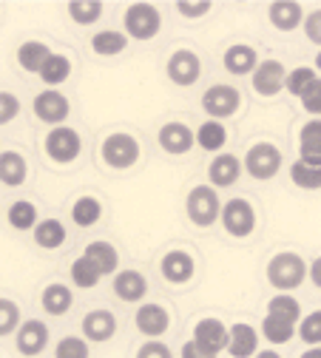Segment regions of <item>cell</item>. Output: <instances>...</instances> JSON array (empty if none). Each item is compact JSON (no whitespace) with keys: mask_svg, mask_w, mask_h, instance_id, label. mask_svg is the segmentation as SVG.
<instances>
[{"mask_svg":"<svg viewBox=\"0 0 321 358\" xmlns=\"http://www.w3.org/2000/svg\"><path fill=\"white\" fill-rule=\"evenodd\" d=\"M136 358H173V352H171L168 344L154 338V341H145L140 350H136Z\"/></svg>","mask_w":321,"mask_h":358,"instance_id":"cell-46","label":"cell"},{"mask_svg":"<svg viewBox=\"0 0 321 358\" xmlns=\"http://www.w3.org/2000/svg\"><path fill=\"white\" fill-rule=\"evenodd\" d=\"M299 358H321V347H310L307 352H301Z\"/></svg>","mask_w":321,"mask_h":358,"instance_id":"cell-50","label":"cell"},{"mask_svg":"<svg viewBox=\"0 0 321 358\" xmlns=\"http://www.w3.org/2000/svg\"><path fill=\"white\" fill-rule=\"evenodd\" d=\"M85 259L94 262V267L103 273V276H114L117 267H120V256H117V248L108 245V242H91L85 245Z\"/></svg>","mask_w":321,"mask_h":358,"instance_id":"cell-26","label":"cell"},{"mask_svg":"<svg viewBox=\"0 0 321 358\" xmlns=\"http://www.w3.org/2000/svg\"><path fill=\"white\" fill-rule=\"evenodd\" d=\"M165 71H168V80L173 83V85H194L197 80H199V74H202V60H199V55L197 52H191V49H176L171 57H168V66H165Z\"/></svg>","mask_w":321,"mask_h":358,"instance_id":"cell-10","label":"cell"},{"mask_svg":"<svg viewBox=\"0 0 321 358\" xmlns=\"http://www.w3.org/2000/svg\"><path fill=\"white\" fill-rule=\"evenodd\" d=\"M315 80H318L315 69H310V66H299V69L287 71V80H285V92L301 100V94L307 92V88H310Z\"/></svg>","mask_w":321,"mask_h":358,"instance_id":"cell-39","label":"cell"},{"mask_svg":"<svg viewBox=\"0 0 321 358\" xmlns=\"http://www.w3.org/2000/svg\"><path fill=\"white\" fill-rule=\"evenodd\" d=\"M299 159L307 165H321V120H310L299 131Z\"/></svg>","mask_w":321,"mask_h":358,"instance_id":"cell-21","label":"cell"},{"mask_svg":"<svg viewBox=\"0 0 321 358\" xmlns=\"http://www.w3.org/2000/svg\"><path fill=\"white\" fill-rule=\"evenodd\" d=\"M100 216H103V205H100V199H94V196H80V199L71 205V219H74V225H80V228L97 225Z\"/></svg>","mask_w":321,"mask_h":358,"instance_id":"cell-31","label":"cell"},{"mask_svg":"<svg viewBox=\"0 0 321 358\" xmlns=\"http://www.w3.org/2000/svg\"><path fill=\"white\" fill-rule=\"evenodd\" d=\"M69 17L77 26H91L103 17V3L100 0H71L69 3Z\"/></svg>","mask_w":321,"mask_h":358,"instance_id":"cell-37","label":"cell"},{"mask_svg":"<svg viewBox=\"0 0 321 358\" xmlns=\"http://www.w3.org/2000/svg\"><path fill=\"white\" fill-rule=\"evenodd\" d=\"M227 338H231V330H227L219 319H202L194 327V341L197 347H202L211 355H219L222 350H227Z\"/></svg>","mask_w":321,"mask_h":358,"instance_id":"cell-13","label":"cell"},{"mask_svg":"<svg viewBox=\"0 0 321 358\" xmlns=\"http://www.w3.org/2000/svg\"><path fill=\"white\" fill-rule=\"evenodd\" d=\"M45 85H60V83H66L69 77H71V60L66 57V55H52L49 60H45V66L40 69V74H37Z\"/></svg>","mask_w":321,"mask_h":358,"instance_id":"cell-36","label":"cell"},{"mask_svg":"<svg viewBox=\"0 0 321 358\" xmlns=\"http://www.w3.org/2000/svg\"><path fill=\"white\" fill-rule=\"evenodd\" d=\"M222 63H224V69L231 71L234 77H245V74H253V71H256V66H259V55H256L253 46L236 43V46H231V49L224 52Z\"/></svg>","mask_w":321,"mask_h":358,"instance_id":"cell-22","label":"cell"},{"mask_svg":"<svg viewBox=\"0 0 321 358\" xmlns=\"http://www.w3.org/2000/svg\"><path fill=\"white\" fill-rule=\"evenodd\" d=\"M20 114V100L12 92H0V125H9Z\"/></svg>","mask_w":321,"mask_h":358,"instance_id":"cell-45","label":"cell"},{"mask_svg":"<svg viewBox=\"0 0 321 358\" xmlns=\"http://www.w3.org/2000/svg\"><path fill=\"white\" fill-rule=\"evenodd\" d=\"M185 213L194 225L199 228H211L213 222L222 216V199L216 194V188L211 185H197L191 188L188 199H185Z\"/></svg>","mask_w":321,"mask_h":358,"instance_id":"cell-4","label":"cell"},{"mask_svg":"<svg viewBox=\"0 0 321 358\" xmlns=\"http://www.w3.org/2000/svg\"><path fill=\"white\" fill-rule=\"evenodd\" d=\"M88 341L80 336H66L55 347V358H88Z\"/></svg>","mask_w":321,"mask_h":358,"instance_id":"cell-42","label":"cell"},{"mask_svg":"<svg viewBox=\"0 0 321 358\" xmlns=\"http://www.w3.org/2000/svg\"><path fill=\"white\" fill-rule=\"evenodd\" d=\"M162 276L171 282V285H188L197 273V262L188 250H168L162 256Z\"/></svg>","mask_w":321,"mask_h":358,"instance_id":"cell-14","label":"cell"},{"mask_svg":"<svg viewBox=\"0 0 321 358\" xmlns=\"http://www.w3.org/2000/svg\"><path fill=\"white\" fill-rule=\"evenodd\" d=\"M29 176L26 157L20 151H3L0 154V182L6 188H20Z\"/></svg>","mask_w":321,"mask_h":358,"instance_id":"cell-23","label":"cell"},{"mask_svg":"<svg viewBox=\"0 0 321 358\" xmlns=\"http://www.w3.org/2000/svg\"><path fill=\"white\" fill-rule=\"evenodd\" d=\"M114 333H117V319H114L111 310H91V313H85V319H83V336H85V341L103 344Z\"/></svg>","mask_w":321,"mask_h":358,"instance_id":"cell-17","label":"cell"},{"mask_svg":"<svg viewBox=\"0 0 321 358\" xmlns=\"http://www.w3.org/2000/svg\"><path fill=\"white\" fill-rule=\"evenodd\" d=\"M301 106H304L307 114H313L315 120H321V77L301 94Z\"/></svg>","mask_w":321,"mask_h":358,"instance_id":"cell-43","label":"cell"},{"mask_svg":"<svg viewBox=\"0 0 321 358\" xmlns=\"http://www.w3.org/2000/svg\"><path fill=\"white\" fill-rule=\"evenodd\" d=\"M182 358H216V355L205 352V350L197 347V341L191 338V341H185V347H182Z\"/></svg>","mask_w":321,"mask_h":358,"instance_id":"cell-48","label":"cell"},{"mask_svg":"<svg viewBox=\"0 0 321 358\" xmlns=\"http://www.w3.org/2000/svg\"><path fill=\"white\" fill-rule=\"evenodd\" d=\"M52 55L55 52L45 46L43 40H26V43H20V49H17V63H20L23 71L40 74V69L45 66V60H49Z\"/></svg>","mask_w":321,"mask_h":358,"instance_id":"cell-25","label":"cell"},{"mask_svg":"<svg viewBox=\"0 0 321 358\" xmlns=\"http://www.w3.org/2000/svg\"><path fill=\"white\" fill-rule=\"evenodd\" d=\"M122 26L131 40H154L162 29V15L154 3H131L122 15Z\"/></svg>","mask_w":321,"mask_h":358,"instance_id":"cell-2","label":"cell"},{"mask_svg":"<svg viewBox=\"0 0 321 358\" xmlns=\"http://www.w3.org/2000/svg\"><path fill=\"white\" fill-rule=\"evenodd\" d=\"M307 276H310V282H313V285L321 290V256H318V259H315V262L307 267Z\"/></svg>","mask_w":321,"mask_h":358,"instance_id":"cell-49","label":"cell"},{"mask_svg":"<svg viewBox=\"0 0 321 358\" xmlns=\"http://www.w3.org/2000/svg\"><path fill=\"white\" fill-rule=\"evenodd\" d=\"M31 108H34V117H37L40 122L55 125V128H60V125L69 120V114H71L69 97H66L63 92H57V88H45V92H40V94L34 97Z\"/></svg>","mask_w":321,"mask_h":358,"instance_id":"cell-9","label":"cell"},{"mask_svg":"<svg viewBox=\"0 0 321 358\" xmlns=\"http://www.w3.org/2000/svg\"><path fill=\"white\" fill-rule=\"evenodd\" d=\"M134 322H136V330L154 341V338L165 336V330L171 327V313L162 304H140Z\"/></svg>","mask_w":321,"mask_h":358,"instance_id":"cell-15","label":"cell"},{"mask_svg":"<svg viewBox=\"0 0 321 358\" xmlns=\"http://www.w3.org/2000/svg\"><path fill=\"white\" fill-rule=\"evenodd\" d=\"M40 304H43V310L49 313V316H66V313L71 310V304H74V293L66 285L57 282V285H49L43 290Z\"/></svg>","mask_w":321,"mask_h":358,"instance_id":"cell-27","label":"cell"},{"mask_svg":"<svg viewBox=\"0 0 321 358\" xmlns=\"http://www.w3.org/2000/svg\"><path fill=\"white\" fill-rule=\"evenodd\" d=\"M219 222H222V228L231 234L234 239H245L256 228V210H253V205L248 199H227L222 205Z\"/></svg>","mask_w":321,"mask_h":358,"instance_id":"cell-5","label":"cell"},{"mask_svg":"<svg viewBox=\"0 0 321 358\" xmlns=\"http://www.w3.org/2000/svg\"><path fill=\"white\" fill-rule=\"evenodd\" d=\"M239 106H242V94H239V88H234V85H211L208 92L202 94V108L216 122L234 117L239 111Z\"/></svg>","mask_w":321,"mask_h":358,"instance_id":"cell-8","label":"cell"},{"mask_svg":"<svg viewBox=\"0 0 321 358\" xmlns=\"http://www.w3.org/2000/svg\"><path fill=\"white\" fill-rule=\"evenodd\" d=\"M211 9H213L211 0H199V3H197V0H179V3H176V12H179L182 17H191V20L205 17Z\"/></svg>","mask_w":321,"mask_h":358,"instance_id":"cell-44","label":"cell"},{"mask_svg":"<svg viewBox=\"0 0 321 358\" xmlns=\"http://www.w3.org/2000/svg\"><path fill=\"white\" fill-rule=\"evenodd\" d=\"M282 168V151L273 143H256L245 154V171L253 179H273Z\"/></svg>","mask_w":321,"mask_h":358,"instance_id":"cell-7","label":"cell"},{"mask_svg":"<svg viewBox=\"0 0 321 358\" xmlns=\"http://www.w3.org/2000/svg\"><path fill=\"white\" fill-rule=\"evenodd\" d=\"M159 145L168 154H188L197 145V131H191L185 122H165L159 131Z\"/></svg>","mask_w":321,"mask_h":358,"instance_id":"cell-16","label":"cell"},{"mask_svg":"<svg viewBox=\"0 0 321 358\" xmlns=\"http://www.w3.org/2000/svg\"><path fill=\"white\" fill-rule=\"evenodd\" d=\"M114 293L117 299L128 301V304H136V301H143L145 293H148V282L140 271H120L114 276Z\"/></svg>","mask_w":321,"mask_h":358,"instance_id":"cell-20","label":"cell"},{"mask_svg":"<svg viewBox=\"0 0 321 358\" xmlns=\"http://www.w3.org/2000/svg\"><path fill=\"white\" fill-rule=\"evenodd\" d=\"M103 162L114 171H128L134 168L136 162H140V143H136V137H131V134L125 131H117V134H108V137L103 140Z\"/></svg>","mask_w":321,"mask_h":358,"instance_id":"cell-3","label":"cell"},{"mask_svg":"<svg viewBox=\"0 0 321 358\" xmlns=\"http://www.w3.org/2000/svg\"><path fill=\"white\" fill-rule=\"evenodd\" d=\"M20 307L12 299H0V336H12L20 327Z\"/></svg>","mask_w":321,"mask_h":358,"instance_id":"cell-41","label":"cell"},{"mask_svg":"<svg viewBox=\"0 0 321 358\" xmlns=\"http://www.w3.org/2000/svg\"><path fill=\"white\" fill-rule=\"evenodd\" d=\"M224 143H227V131H224L222 122H216V120H205V122L197 128V145H199L202 151H208V154L222 151Z\"/></svg>","mask_w":321,"mask_h":358,"instance_id":"cell-29","label":"cell"},{"mask_svg":"<svg viewBox=\"0 0 321 358\" xmlns=\"http://www.w3.org/2000/svg\"><path fill=\"white\" fill-rule=\"evenodd\" d=\"M256 350H259V333L245 322L234 324L231 338H227V352L234 358H250V355H256Z\"/></svg>","mask_w":321,"mask_h":358,"instance_id":"cell-24","label":"cell"},{"mask_svg":"<svg viewBox=\"0 0 321 358\" xmlns=\"http://www.w3.org/2000/svg\"><path fill=\"white\" fill-rule=\"evenodd\" d=\"M80 151H83V140H80V134L69 125L52 128L49 137H45V154H49V159L57 162V165L74 162L80 157Z\"/></svg>","mask_w":321,"mask_h":358,"instance_id":"cell-6","label":"cell"},{"mask_svg":"<svg viewBox=\"0 0 321 358\" xmlns=\"http://www.w3.org/2000/svg\"><path fill=\"white\" fill-rule=\"evenodd\" d=\"M296 327L299 324H293V322H285V319H279V316H264V322H262V336L270 341V344H287L293 336H296Z\"/></svg>","mask_w":321,"mask_h":358,"instance_id":"cell-33","label":"cell"},{"mask_svg":"<svg viewBox=\"0 0 321 358\" xmlns=\"http://www.w3.org/2000/svg\"><path fill=\"white\" fill-rule=\"evenodd\" d=\"M299 338L307 347H321V310L307 313V316L299 322Z\"/></svg>","mask_w":321,"mask_h":358,"instance_id":"cell-40","label":"cell"},{"mask_svg":"<svg viewBox=\"0 0 321 358\" xmlns=\"http://www.w3.org/2000/svg\"><path fill=\"white\" fill-rule=\"evenodd\" d=\"M125 46H128V37H125V31H117V29H106L91 37V49L100 57H117L125 52Z\"/></svg>","mask_w":321,"mask_h":358,"instance_id":"cell-28","label":"cell"},{"mask_svg":"<svg viewBox=\"0 0 321 358\" xmlns=\"http://www.w3.org/2000/svg\"><path fill=\"white\" fill-rule=\"evenodd\" d=\"M256 358H282L276 350H262V352H256Z\"/></svg>","mask_w":321,"mask_h":358,"instance_id":"cell-51","label":"cell"},{"mask_svg":"<svg viewBox=\"0 0 321 358\" xmlns=\"http://www.w3.org/2000/svg\"><path fill=\"white\" fill-rule=\"evenodd\" d=\"M15 344H17V352L26 358L40 355L45 350V344H49V327L40 319H26L15 333Z\"/></svg>","mask_w":321,"mask_h":358,"instance_id":"cell-12","label":"cell"},{"mask_svg":"<svg viewBox=\"0 0 321 358\" xmlns=\"http://www.w3.org/2000/svg\"><path fill=\"white\" fill-rule=\"evenodd\" d=\"M290 179L301 191H318L321 188V165H307V162L296 159L290 165Z\"/></svg>","mask_w":321,"mask_h":358,"instance_id":"cell-35","label":"cell"},{"mask_svg":"<svg viewBox=\"0 0 321 358\" xmlns=\"http://www.w3.org/2000/svg\"><path fill=\"white\" fill-rule=\"evenodd\" d=\"M6 219H9V225H12L15 231H34V228H37V222H40V219H37V208H34L29 199H17V202H12Z\"/></svg>","mask_w":321,"mask_h":358,"instance_id":"cell-32","label":"cell"},{"mask_svg":"<svg viewBox=\"0 0 321 358\" xmlns=\"http://www.w3.org/2000/svg\"><path fill=\"white\" fill-rule=\"evenodd\" d=\"M315 69H318V71H321V52H318V55H315Z\"/></svg>","mask_w":321,"mask_h":358,"instance_id":"cell-52","label":"cell"},{"mask_svg":"<svg viewBox=\"0 0 321 358\" xmlns=\"http://www.w3.org/2000/svg\"><path fill=\"white\" fill-rule=\"evenodd\" d=\"M267 17L279 31H293L304 23V9H301V3H296V0H276V3H270Z\"/></svg>","mask_w":321,"mask_h":358,"instance_id":"cell-19","label":"cell"},{"mask_svg":"<svg viewBox=\"0 0 321 358\" xmlns=\"http://www.w3.org/2000/svg\"><path fill=\"white\" fill-rule=\"evenodd\" d=\"M304 34H307V40L310 43H315V46H321V9H315V12H310V15H304Z\"/></svg>","mask_w":321,"mask_h":358,"instance_id":"cell-47","label":"cell"},{"mask_svg":"<svg viewBox=\"0 0 321 358\" xmlns=\"http://www.w3.org/2000/svg\"><path fill=\"white\" fill-rule=\"evenodd\" d=\"M267 313H270V316L285 319V322H293V324L301 322V304H299V299H293L290 293L273 296V299L267 301Z\"/></svg>","mask_w":321,"mask_h":358,"instance_id":"cell-34","label":"cell"},{"mask_svg":"<svg viewBox=\"0 0 321 358\" xmlns=\"http://www.w3.org/2000/svg\"><path fill=\"white\" fill-rule=\"evenodd\" d=\"M307 267L310 264L299 253H293V250L276 253L267 262V282L276 290H296L307 279Z\"/></svg>","mask_w":321,"mask_h":358,"instance_id":"cell-1","label":"cell"},{"mask_svg":"<svg viewBox=\"0 0 321 358\" xmlns=\"http://www.w3.org/2000/svg\"><path fill=\"white\" fill-rule=\"evenodd\" d=\"M34 242H37L40 248H45V250H57V248L66 242L63 222H60V219H43V222H37Z\"/></svg>","mask_w":321,"mask_h":358,"instance_id":"cell-30","label":"cell"},{"mask_svg":"<svg viewBox=\"0 0 321 358\" xmlns=\"http://www.w3.org/2000/svg\"><path fill=\"white\" fill-rule=\"evenodd\" d=\"M285 80H287V69L279 60H262L253 71V92L259 97H276L279 92H285Z\"/></svg>","mask_w":321,"mask_h":358,"instance_id":"cell-11","label":"cell"},{"mask_svg":"<svg viewBox=\"0 0 321 358\" xmlns=\"http://www.w3.org/2000/svg\"><path fill=\"white\" fill-rule=\"evenodd\" d=\"M100 279H103V273L97 271L94 262H91V259L80 256V259H74V262H71V282H74L77 287H83V290L97 287V285H100Z\"/></svg>","mask_w":321,"mask_h":358,"instance_id":"cell-38","label":"cell"},{"mask_svg":"<svg viewBox=\"0 0 321 358\" xmlns=\"http://www.w3.org/2000/svg\"><path fill=\"white\" fill-rule=\"evenodd\" d=\"M242 173V162L234 154H219L213 157L211 168H208V179H211V188H231L236 185V179Z\"/></svg>","mask_w":321,"mask_h":358,"instance_id":"cell-18","label":"cell"}]
</instances>
